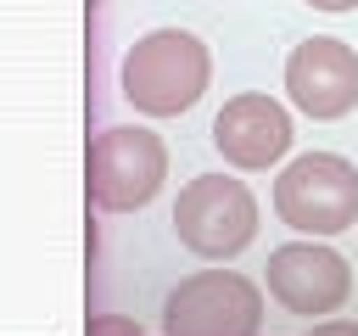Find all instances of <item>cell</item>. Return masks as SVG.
Wrapping results in <instances>:
<instances>
[{
    "instance_id": "5",
    "label": "cell",
    "mask_w": 358,
    "mask_h": 336,
    "mask_svg": "<svg viewBox=\"0 0 358 336\" xmlns=\"http://www.w3.org/2000/svg\"><path fill=\"white\" fill-rule=\"evenodd\" d=\"M168 179V151L151 129H134V123H117V129H101L90 140V196L95 207L106 213H129V207H145Z\"/></svg>"
},
{
    "instance_id": "4",
    "label": "cell",
    "mask_w": 358,
    "mask_h": 336,
    "mask_svg": "<svg viewBox=\"0 0 358 336\" xmlns=\"http://www.w3.org/2000/svg\"><path fill=\"white\" fill-rule=\"evenodd\" d=\"M173 235L196 258H235L257 235V202L229 174H201L173 202Z\"/></svg>"
},
{
    "instance_id": "1",
    "label": "cell",
    "mask_w": 358,
    "mask_h": 336,
    "mask_svg": "<svg viewBox=\"0 0 358 336\" xmlns=\"http://www.w3.org/2000/svg\"><path fill=\"white\" fill-rule=\"evenodd\" d=\"M213 78V56L196 34L185 28H157L145 39L129 45L123 67H117V90L134 112L145 118H173V112H190L201 101Z\"/></svg>"
},
{
    "instance_id": "11",
    "label": "cell",
    "mask_w": 358,
    "mask_h": 336,
    "mask_svg": "<svg viewBox=\"0 0 358 336\" xmlns=\"http://www.w3.org/2000/svg\"><path fill=\"white\" fill-rule=\"evenodd\" d=\"M308 6H313V11H352L358 0H308Z\"/></svg>"
},
{
    "instance_id": "10",
    "label": "cell",
    "mask_w": 358,
    "mask_h": 336,
    "mask_svg": "<svg viewBox=\"0 0 358 336\" xmlns=\"http://www.w3.org/2000/svg\"><path fill=\"white\" fill-rule=\"evenodd\" d=\"M308 336H358V319H324V325H313Z\"/></svg>"
},
{
    "instance_id": "9",
    "label": "cell",
    "mask_w": 358,
    "mask_h": 336,
    "mask_svg": "<svg viewBox=\"0 0 358 336\" xmlns=\"http://www.w3.org/2000/svg\"><path fill=\"white\" fill-rule=\"evenodd\" d=\"M84 336H145L140 325H129V319H117V314H101V319H90V330Z\"/></svg>"
},
{
    "instance_id": "3",
    "label": "cell",
    "mask_w": 358,
    "mask_h": 336,
    "mask_svg": "<svg viewBox=\"0 0 358 336\" xmlns=\"http://www.w3.org/2000/svg\"><path fill=\"white\" fill-rule=\"evenodd\" d=\"M263 291L235 269H201L162 302V336H257Z\"/></svg>"
},
{
    "instance_id": "7",
    "label": "cell",
    "mask_w": 358,
    "mask_h": 336,
    "mask_svg": "<svg viewBox=\"0 0 358 336\" xmlns=\"http://www.w3.org/2000/svg\"><path fill=\"white\" fill-rule=\"evenodd\" d=\"M268 291L291 314H336L352 291V269L319 241H291L268 252Z\"/></svg>"
},
{
    "instance_id": "2",
    "label": "cell",
    "mask_w": 358,
    "mask_h": 336,
    "mask_svg": "<svg viewBox=\"0 0 358 336\" xmlns=\"http://www.w3.org/2000/svg\"><path fill=\"white\" fill-rule=\"evenodd\" d=\"M274 213L302 235H341L358 224V168L330 151L296 157L274 179Z\"/></svg>"
},
{
    "instance_id": "6",
    "label": "cell",
    "mask_w": 358,
    "mask_h": 336,
    "mask_svg": "<svg viewBox=\"0 0 358 336\" xmlns=\"http://www.w3.org/2000/svg\"><path fill=\"white\" fill-rule=\"evenodd\" d=\"M285 95L296 112L330 123L358 106V50L341 39H302L285 56Z\"/></svg>"
},
{
    "instance_id": "8",
    "label": "cell",
    "mask_w": 358,
    "mask_h": 336,
    "mask_svg": "<svg viewBox=\"0 0 358 336\" xmlns=\"http://www.w3.org/2000/svg\"><path fill=\"white\" fill-rule=\"evenodd\" d=\"M213 146L235 168H268L291 151V112L274 95H235L213 118Z\"/></svg>"
},
{
    "instance_id": "12",
    "label": "cell",
    "mask_w": 358,
    "mask_h": 336,
    "mask_svg": "<svg viewBox=\"0 0 358 336\" xmlns=\"http://www.w3.org/2000/svg\"><path fill=\"white\" fill-rule=\"evenodd\" d=\"M90 6H95V0H90Z\"/></svg>"
}]
</instances>
